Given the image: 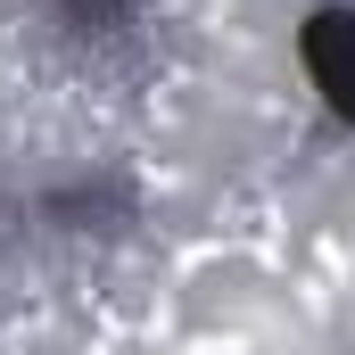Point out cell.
Masks as SVG:
<instances>
[{
	"instance_id": "obj_1",
	"label": "cell",
	"mask_w": 355,
	"mask_h": 355,
	"mask_svg": "<svg viewBox=\"0 0 355 355\" xmlns=\"http://www.w3.org/2000/svg\"><path fill=\"white\" fill-rule=\"evenodd\" d=\"M306 67H314V83L331 91V107H347L355 116V17H314V33H306Z\"/></svg>"
}]
</instances>
